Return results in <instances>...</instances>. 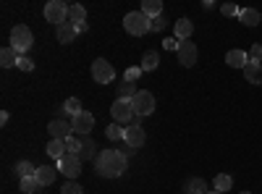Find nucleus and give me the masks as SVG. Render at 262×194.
Listing matches in <instances>:
<instances>
[{
	"label": "nucleus",
	"instance_id": "nucleus-4",
	"mask_svg": "<svg viewBox=\"0 0 262 194\" xmlns=\"http://www.w3.org/2000/svg\"><path fill=\"white\" fill-rule=\"evenodd\" d=\"M131 105H134V113H137V118L152 116V111H155V95L147 92V90H139V92H137V97L131 100Z\"/></svg>",
	"mask_w": 262,
	"mask_h": 194
},
{
	"label": "nucleus",
	"instance_id": "nucleus-18",
	"mask_svg": "<svg viewBox=\"0 0 262 194\" xmlns=\"http://www.w3.org/2000/svg\"><path fill=\"white\" fill-rule=\"evenodd\" d=\"M37 181H39V186H50L53 181H55V168H50V165H37Z\"/></svg>",
	"mask_w": 262,
	"mask_h": 194
},
{
	"label": "nucleus",
	"instance_id": "nucleus-29",
	"mask_svg": "<svg viewBox=\"0 0 262 194\" xmlns=\"http://www.w3.org/2000/svg\"><path fill=\"white\" fill-rule=\"evenodd\" d=\"M105 137L111 139V142H118V139L126 137V128H121V123H111V126L105 128Z\"/></svg>",
	"mask_w": 262,
	"mask_h": 194
},
{
	"label": "nucleus",
	"instance_id": "nucleus-22",
	"mask_svg": "<svg viewBox=\"0 0 262 194\" xmlns=\"http://www.w3.org/2000/svg\"><path fill=\"white\" fill-rule=\"evenodd\" d=\"M158 63H160V55H158L155 50H147V53L142 55L139 69H142V71H155V69H158Z\"/></svg>",
	"mask_w": 262,
	"mask_h": 194
},
{
	"label": "nucleus",
	"instance_id": "nucleus-6",
	"mask_svg": "<svg viewBox=\"0 0 262 194\" xmlns=\"http://www.w3.org/2000/svg\"><path fill=\"white\" fill-rule=\"evenodd\" d=\"M111 116H113V121H116V123H131V121L137 118L131 100H116V102L111 105Z\"/></svg>",
	"mask_w": 262,
	"mask_h": 194
},
{
	"label": "nucleus",
	"instance_id": "nucleus-8",
	"mask_svg": "<svg viewBox=\"0 0 262 194\" xmlns=\"http://www.w3.org/2000/svg\"><path fill=\"white\" fill-rule=\"evenodd\" d=\"M45 18L50 21V24L60 27L63 21H69V6L60 3V0H50V3L45 6Z\"/></svg>",
	"mask_w": 262,
	"mask_h": 194
},
{
	"label": "nucleus",
	"instance_id": "nucleus-20",
	"mask_svg": "<svg viewBox=\"0 0 262 194\" xmlns=\"http://www.w3.org/2000/svg\"><path fill=\"white\" fill-rule=\"evenodd\" d=\"M18 53L8 45V48H3V50H0V66H3V69H11V66H18Z\"/></svg>",
	"mask_w": 262,
	"mask_h": 194
},
{
	"label": "nucleus",
	"instance_id": "nucleus-36",
	"mask_svg": "<svg viewBox=\"0 0 262 194\" xmlns=\"http://www.w3.org/2000/svg\"><path fill=\"white\" fill-rule=\"evenodd\" d=\"M221 11H223V16H238V13H242V8H238V6H233V3H226V6H221Z\"/></svg>",
	"mask_w": 262,
	"mask_h": 194
},
{
	"label": "nucleus",
	"instance_id": "nucleus-21",
	"mask_svg": "<svg viewBox=\"0 0 262 194\" xmlns=\"http://www.w3.org/2000/svg\"><path fill=\"white\" fill-rule=\"evenodd\" d=\"M191 32H194V24H191L189 18H179V21H176V39L186 42V39L191 37Z\"/></svg>",
	"mask_w": 262,
	"mask_h": 194
},
{
	"label": "nucleus",
	"instance_id": "nucleus-3",
	"mask_svg": "<svg viewBox=\"0 0 262 194\" xmlns=\"http://www.w3.org/2000/svg\"><path fill=\"white\" fill-rule=\"evenodd\" d=\"M32 42H34V37H32V29H29V27L18 24V27L11 29V48H13L18 55H24V53L32 48Z\"/></svg>",
	"mask_w": 262,
	"mask_h": 194
},
{
	"label": "nucleus",
	"instance_id": "nucleus-13",
	"mask_svg": "<svg viewBox=\"0 0 262 194\" xmlns=\"http://www.w3.org/2000/svg\"><path fill=\"white\" fill-rule=\"evenodd\" d=\"M76 24H71V21H63L60 27H55V37H58V42L60 45H69V42H74L76 39Z\"/></svg>",
	"mask_w": 262,
	"mask_h": 194
},
{
	"label": "nucleus",
	"instance_id": "nucleus-19",
	"mask_svg": "<svg viewBox=\"0 0 262 194\" xmlns=\"http://www.w3.org/2000/svg\"><path fill=\"white\" fill-rule=\"evenodd\" d=\"M238 21H242L244 27H257L259 21H262V16H259L257 8H242V13H238Z\"/></svg>",
	"mask_w": 262,
	"mask_h": 194
},
{
	"label": "nucleus",
	"instance_id": "nucleus-16",
	"mask_svg": "<svg viewBox=\"0 0 262 194\" xmlns=\"http://www.w3.org/2000/svg\"><path fill=\"white\" fill-rule=\"evenodd\" d=\"M48 155L53 160H63L66 155H69V149H66V139H50L48 142Z\"/></svg>",
	"mask_w": 262,
	"mask_h": 194
},
{
	"label": "nucleus",
	"instance_id": "nucleus-23",
	"mask_svg": "<svg viewBox=\"0 0 262 194\" xmlns=\"http://www.w3.org/2000/svg\"><path fill=\"white\" fill-rule=\"evenodd\" d=\"M142 13L149 16V18H158V16H163V3H160V0H144V3H142Z\"/></svg>",
	"mask_w": 262,
	"mask_h": 194
},
{
	"label": "nucleus",
	"instance_id": "nucleus-42",
	"mask_svg": "<svg viewBox=\"0 0 262 194\" xmlns=\"http://www.w3.org/2000/svg\"><path fill=\"white\" fill-rule=\"evenodd\" d=\"M242 194H252V191H242Z\"/></svg>",
	"mask_w": 262,
	"mask_h": 194
},
{
	"label": "nucleus",
	"instance_id": "nucleus-2",
	"mask_svg": "<svg viewBox=\"0 0 262 194\" xmlns=\"http://www.w3.org/2000/svg\"><path fill=\"white\" fill-rule=\"evenodd\" d=\"M123 29L128 34H134V37H144L147 32H152V18L144 16L142 11H131L123 18Z\"/></svg>",
	"mask_w": 262,
	"mask_h": 194
},
{
	"label": "nucleus",
	"instance_id": "nucleus-14",
	"mask_svg": "<svg viewBox=\"0 0 262 194\" xmlns=\"http://www.w3.org/2000/svg\"><path fill=\"white\" fill-rule=\"evenodd\" d=\"M226 63L231 69H247V63H249V55L244 50H228L226 53Z\"/></svg>",
	"mask_w": 262,
	"mask_h": 194
},
{
	"label": "nucleus",
	"instance_id": "nucleus-9",
	"mask_svg": "<svg viewBox=\"0 0 262 194\" xmlns=\"http://www.w3.org/2000/svg\"><path fill=\"white\" fill-rule=\"evenodd\" d=\"M58 170L69 179V181H74L79 174H81V158L79 155H66L63 160H58Z\"/></svg>",
	"mask_w": 262,
	"mask_h": 194
},
{
	"label": "nucleus",
	"instance_id": "nucleus-31",
	"mask_svg": "<svg viewBox=\"0 0 262 194\" xmlns=\"http://www.w3.org/2000/svg\"><path fill=\"white\" fill-rule=\"evenodd\" d=\"M231 186H233V179H231L228 174H217V176H215V189H217V191L226 194Z\"/></svg>",
	"mask_w": 262,
	"mask_h": 194
},
{
	"label": "nucleus",
	"instance_id": "nucleus-17",
	"mask_svg": "<svg viewBox=\"0 0 262 194\" xmlns=\"http://www.w3.org/2000/svg\"><path fill=\"white\" fill-rule=\"evenodd\" d=\"M137 92H139V90H137L134 81H121L118 87H116V95H118L116 100H134Z\"/></svg>",
	"mask_w": 262,
	"mask_h": 194
},
{
	"label": "nucleus",
	"instance_id": "nucleus-37",
	"mask_svg": "<svg viewBox=\"0 0 262 194\" xmlns=\"http://www.w3.org/2000/svg\"><path fill=\"white\" fill-rule=\"evenodd\" d=\"M163 45H165V50H176V53H179V45H181V39H176V37H168V39L163 42Z\"/></svg>",
	"mask_w": 262,
	"mask_h": 194
},
{
	"label": "nucleus",
	"instance_id": "nucleus-5",
	"mask_svg": "<svg viewBox=\"0 0 262 194\" xmlns=\"http://www.w3.org/2000/svg\"><path fill=\"white\" fill-rule=\"evenodd\" d=\"M123 142H126V147H128V149H134V153H137V149L147 142L144 128L139 126V118H134V121H131V123L126 126V137H123Z\"/></svg>",
	"mask_w": 262,
	"mask_h": 194
},
{
	"label": "nucleus",
	"instance_id": "nucleus-11",
	"mask_svg": "<svg viewBox=\"0 0 262 194\" xmlns=\"http://www.w3.org/2000/svg\"><path fill=\"white\" fill-rule=\"evenodd\" d=\"M48 132H50L53 139H69V137L74 134V126L66 123L63 118H53V121L48 123Z\"/></svg>",
	"mask_w": 262,
	"mask_h": 194
},
{
	"label": "nucleus",
	"instance_id": "nucleus-30",
	"mask_svg": "<svg viewBox=\"0 0 262 194\" xmlns=\"http://www.w3.org/2000/svg\"><path fill=\"white\" fill-rule=\"evenodd\" d=\"M95 147H97V144H95L90 137H84V139H81V155H79V158H81V160H86V158H97Z\"/></svg>",
	"mask_w": 262,
	"mask_h": 194
},
{
	"label": "nucleus",
	"instance_id": "nucleus-10",
	"mask_svg": "<svg viewBox=\"0 0 262 194\" xmlns=\"http://www.w3.org/2000/svg\"><path fill=\"white\" fill-rule=\"evenodd\" d=\"M71 126H74V134H76V137H90V132L95 128V116L86 113V111H81L79 116L71 118Z\"/></svg>",
	"mask_w": 262,
	"mask_h": 194
},
{
	"label": "nucleus",
	"instance_id": "nucleus-25",
	"mask_svg": "<svg viewBox=\"0 0 262 194\" xmlns=\"http://www.w3.org/2000/svg\"><path fill=\"white\" fill-rule=\"evenodd\" d=\"M37 174V165H32L29 160H18L16 163V176L18 179H27V176H34Z\"/></svg>",
	"mask_w": 262,
	"mask_h": 194
},
{
	"label": "nucleus",
	"instance_id": "nucleus-7",
	"mask_svg": "<svg viewBox=\"0 0 262 194\" xmlns=\"http://www.w3.org/2000/svg\"><path fill=\"white\" fill-rule=\"evenodd\" d=\"M92 79H95L97 84H111V81L116 79V69H113L105 58H97V60L92 63Z\"/></svg>",
	"mask_w": 262,
	"mask_h": 194
},
{
	"label": "nucleus",
	"instance_id": "nucleus-26",
	"mask_svg": "<svg viewBox=\"0 0 262 194\" xmlns=\"http://www.w3.org/2000/svg\"><path fill=\"white\" fill-rule=\"evenodd\" d=\"M184 191H186V194H205V179H200V176L189 179L186 186H184Z\"/></svg>",
	"mask_w": 262,
	"mask_h": 194
},
{
	"label": "nucleus",
	"instance_id": "nucleus-41",
	"mask_svg": "<svg viewBox=\"0 0 262 194\" xmlns=\"http://www.w3.org/2000/svg\"><path fill=\"white\" fill-rule=\"evenodd\" d=\"M205 194H223V191H217V189H210V191H205Z\"/></svg>",
	"mask_w": 262,
	"mask_h": 194
},
{
	"label": "nucleus",
	"instance_id": "nucleus-28",
	"mask_svg": "<svg viewBox=\"0 0 262 194\" xmlns=\"http://www.w3.org/2000/svg\"><path fill=\"white\" fill-rule=\"evenodd\" d=\"M63 111H66V116H79L81 113V102H79V97H69V100H66L63 102Z\"/></svg>",
	"mask_w": 262,
	"mask_h": 194
},
{
	"label": "nucleus",
	"instance_id": "nucleus-1",
	"mask_svg": "<svg viewBox=\"0 0 262 194\" xmlns=\"http://www.w3.org/2000/svg\"><path fill=\"white\" fill-rule=\"evenodd\" d=\"M126 165H128V158L121 153V149H113V147L102 149V153L95 158L97 176H102V179H118V176H123Z\"/></svg>",
	"mask_w": 262,
	"mask_h": 194
},
{
	"label": "nucleus",
	"instance_id": "nucleus-12",
	"mask_svg": "<svg viewBox=\"0 0 262 194\" xmlns=\"http://www.w3.org/2000/svg\"><path fill=\"white\" fill-rule=\"evenodd\" d=\"M179 63H181V66L184 69H191L194 66V63H196V45H194V42H181V45H179Z\"/></svg>",
	"mask_w": 262,
	"mask_h": 194
},
{
	"label": "nucleus",
	"instance_id": "nucleus-27",
	"mask_svg": "<svg viewBox=\"0 0 262 194\" xmlns=\"http://www.w3.org/2000/svg\"><path fill=\"white\" fill-rule=\"evenodd\" d=\"M18 189L24 191V194H34V191H39V181H37V176L21 179V181H18Z\"/></svg>",
	"mask_w": 262,
	"mask_h": 194
},
{
	"label": "nucleus",
	"instance_id": "nucleus-40",
	"mask_svg": "<svg viewBox=\"0 0 262 194\" xmlns=\"http://www.w3.org/2000/svg\"><path fill=\"white\" fill-rule=\"evenodd\" d=\"M86 29H90V24H86V21H81V24H76V32H79V34H84Z\"/></svg>",
	"mask_w": 262,
	"mask_h": 194
},
{
	"label": "nucleus",
	"instance_id": "nucleus-24",
	"mask_svg": "<svg viewBox=\"0 0 262 194\" xmlns=\"http://www.w3.org/2000/svg\"><path fill=\"white\" fill-rule=\"evenodd\" d=\"M69 21L71 24H81V21H86V8L79 6V3L69 6Z\"/></svg>",
	"mask_w": 262,
	"mask_h": 194
},
{
	"label": "nucleus",
	"instance_id": "nucleus-34",
	"mask_svg": "<svg viewBox=\"0 0 262 194\" xmlns=\"http://www.w3.org/2000/svg\"><path fill=\"white\" fill-rule=\"evenodd\" d=\"M139 76H142V69H139V66H134V69H128V71H126L123 81H134V84H137V79H139Z\"/></svg>",
	"mask_w": 262,
	"mask_h": 194
},
{
	"label": "nucleus",
	"instance_id": "nucleus-35",
	"mask_svg": "<svg viewBox=\"0 0 262 194\" xmlns=\"http://www.w3.org/2000/svg\"><path fill=\"white\" fill-rule=\"evenodd\" d=\"M18 69H21V71H32V69H34V60L27 58V55H21V58H18Z\"/></svg>",
	"mask_w": 262,
	"mask_h": 194
},
{
	"label": "nucleus",
	"instance_id": "nucleus-15",
	"mask_svg": "<svg viewBox=\"0 0 262 194\" xmlns=\"http://www.w3.org/2000/svg\"><path fill=\"white\" fill-rule=\"evenodd\" d=\"M244 76H247L249 84H257V87H262V63L249 60V63H247V69H244Z\"/></svg>",
	"mask_w": 262,
	"mask_h": 194
},
{
	"label": "nucleus",
	"instance_id": "nucleus-39",
	"mask_svg": "<svg viewBox=\"0 0 262 194\" xmlns=\"http://www.w3.org/2000/svg\"><path fill=\"white\" fill-rule=\"evenodd\" d=\"M163 27H165V18H163V16L152 18V32H163Z\"/></svg>",
	"mask_w": 262,
	"mask_h": 194
},
{
	"label": "nucleus",
	"instance_id": "nucleus-33",
	"mask_svg": "<svg viewBox=\"0 0 262 194\" xmlns=\"http://www.w3.org/2000/svg\"><path fill=\"white\" fill-rule=\"evenodd\" d=\"M60 194H81V186H79L76 181H66V184L60 186Z\"/></svg>",
	"mask_w": 262,
	"mask_h": 194
},
{
	"label": "nucleus",
	"instance_id": "nucleus-38",
	"mask_svg": "<svg viewBox=\"0 0 262 194\" xmlns=\"http://www.w3.org/2000/svg\"><path fill=\"white\" fill-rule=\"evenodd\" d=\"M249 60H257V63L262 60V45H254V48L249 50Z\"/></svg>",
	"mask_w": 262,
	"mask_h": 194
},
{
	"label": "nucleus",
	"instance_id": "nucleus-32",
	"mask_svg": "<svg viewBox=\"0 0 262 194\" xmlns=\"http://www.w3.org/2000/svg\"><path fill=\"white\" fill-rule=\"evenodd\" d=\"M66 149H69V155H81V139L76 134H71L66 139Z\"/></svg>",
	"mask_w": 262,
	"mask_h": 194
}]
</instances>
